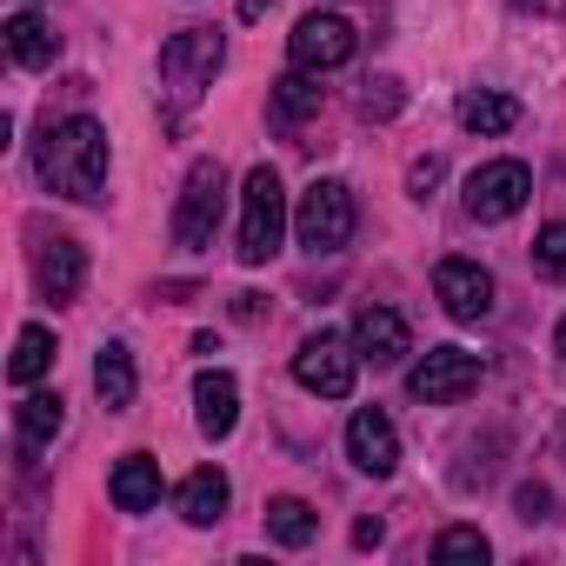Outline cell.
Wrapping results in <instances>:
<instances>
[{
  "instance_id": "cb8c5ba5",
  "label": "cell",
  "mask_w": 566,
  "mask_h": 566,
  "mask_svg": "<svg viewBox=\"0 0 566 566\" xmlns=\"http://www.w3.org/2000/svg\"><path fill=\"white\" fill-rule=\"evenodd\" d=\"M493 546H486V533L480 526H447L440 539H433V559H486Z\"/></svg>"
},
{
  "instance_id": "8992f818",
  "label": "cell",
  "mask_w": 566,
  "mask_h": 566,
  "mask_svg": "<svg viewBox=\"0 0 566 566\" xmlns=\"http://www.w3.org/2000/svg\"><path fill=\"white\" fill-rule=\"evenodd\" d=\"M294 380H301L307 394H321V400H347L354 380H360V347L321 327V334L301 340V354H294Z\"/></svg>"
},
{
  "instance_id": "8fae6325",
  "label": "cell",
  "mask_w": 566,
  "mask_h": 566,
  "mask_svg": "<svg viewBox=\"0 0 566 566\" xmlns=\"http://www.w3.org/2000/svg\"><path fill=\"white\" fill-rule=\"evenodd\" d=\"M347 460H354L360 473H374V480H387V473L400 467V433H394V420H387L380 407H360V413L347 420Z\"/></svg>"
},
{
  "instance_id": "52a82bcc",
  "label": "cell",
  "mask_w": 566,
  "mask_h": 566,
  "mask_svg": "<svg viewBox=\"0 0 566 566\" xmlns=\"http://www.w3.org/2000/svg\"><path fill=\"white\" fill-rule=\"evenodd\" d=\"M480 374H486L480 354H467V347H427L420 367L407 374V387H413L420 407H453V400H467L480 387Z\"/></svg>"
},
{
  "instance_id": "ac0fdd59",
  "label": "cell",
  "mask_w": 566,
  "mask_h": 566,
  "mask_svg": "<svg viewBox=\"0 0 566 566\" xmlns=\"http://www.w3.org/2000/svg\"><path fill=\"white\" fill-rule=\"evenodd\" d=\"M8 54L21 61V67H54V54H61V41H54V28L41 21V14H14L8 21Z\"/></svg>"
},
{
  "instance_id": "f546056e",
  "label": "cell",
  "mask_w": 566,
  "mask_h": 566,
  "mask_svg": "<svg viewBox=\"0 0 566 566\" xmlns=\"http://www.w3.org/2000/svg\"><path fill=\"white\" fill-rule=\"evenodd\" d=\"M354 546H380V520H360L354 526Z\"/></svg>"
},
{
  "instance_id": "4dcf8cb0",
  "label": "cell",
  "mask_w": 566,
  "mask_h": 566,
  "mask_svg": "<svg viewBox=\"0 0 566 566\" xmlns=\"http://www.w3.org/2000/svg\"><path fill=\"white\" fill-rule=\"evenodd\" d=\"M553 354H559V360H566V321H559V327H553Z\"/></svg>"
},
{
  "instance_id": "9a60e30c",
  "label": "cell",
  "mask_w": 566,
  "mask_h": 566,
  "mask_svg": "<svg viewBox=\"0 0 566 566\" xmlns=\"http://www.w3.org/2000/svg\"><path fill=\"white\" fill-rule=\"evenodd\" d=\"M107 500H114L120 513L160 506V460H154V453H127V460L107 473Z\"/></svg>"
},
{
  "instance_id": "484cf974",
  "label": "cell",
  "mask_w": 566,
  "mask_h": 566,
  "mask_svg": "<svg viewBox=\"0 0 566 566\" xmlns=\"http://www.w3.org/2000/svg\"><path fill=\"white\" fill-rule=\"evenodd\" d=\"M400 101H407V94H400V81H394V74H380V81H367L360 114H367V120H394V114H400Z\"/></svg>"
},
{
  "instance_id": "7402d4cb",
  "label": "cell",
  "mask_w": 566,
  "mask_h": 566,
  "mask_svg": "<svg viewBox=\"0 0 566 566\" xmlns=\"http://www.w3.org/2000/svg\"><path fill=\"white\" fill-rule=\"evenodd\" d=\"M14 427H21V447H48L67 427V400L61 394H28L21 413H14Z\"/></svg>"
},
{
  "instance_id": "2e32d148",
  "label": "cell",
  "mask_w": 566,
  "mask_h": 566,
  "mask_svg": "<svg viewBox=\"0 0 566 566\" xmlns=\"http://www.w3.org/2000/svg\"><path fill=\"white\" fill-rule=\"evenodd\" d=\"M227 500H233V486H227L220 467H193V473L180 480V493H174V506H180L187 526H213V520L227 513Z\"/></svg>"
},
{
  "instance_id": "277c9868",
  "label": "cell",
  "mask_w": 566,
  "mask_h": 566,
  "mask_svg": "<svg viewBox=\"0 0 566 566\" xmlns=\"http://www.w3.org/2000/svg\"><path fill=\"white\" fill-rule=\"evenodd\" d=\"M220 213H227V167L220 160H193L187 187H180V207H174V247L180 253H207L213 233H220Z\"/></svg>"
},
{
  "instance_id": "30bf717a",
  "label": "cell",
  "mask_w": 566,
  "mask_h": 566,
  "mask_svg": "<svg viewBox=\"0 0 566 566\" xmlns=\"http://www.w3.org/2000/svg\"><path fill=\"white\" fill-rule=\"evenodd\" d=\"M433 301L453 321H486L493 314V273L480 260H440L433 266Z\"/></svg>"
},
{
  "instance_id": "9c48e42d",
  "label": "cell",
  "mask_w": 566,
  "mask_h": 566,
  "mask_svg": "<svg viewBox=\"0 0 566 566\" xmlns=\"http://www.w3.org/2000/svg\"><path fill=\"white\" fill-rule=\"evenodd\" d=\"M354 48H360V34H354V21H347V14H307V21L294 28V41H287L294 67H307V74L347 67V61H354Z\"/></svg>"
},
{
  "instance_id": "44dd1931",
  "label": "cell",
  "mask_w": 566,
  "mask_h": 566,
  "mask_svg": "<svg viewBox=\"0 0 566 566\" xmlns=\"http://www.w3.org/2000/svg\"><path fill=\"white\" fill-rule=\"evenodd\" d=\"M453 114H460V127H467V134H506V127L520 120V101H506V94H486V87H480V94H460V107H453Z\"/></svg>"
},
{
  "instance_id": "d4e9b609",
  "label": "cell",
  "mask_w": 566,
  "mask_h": 566,
  "mask_svg": "<svg viewBox=\"0 0 566 566\" xmlns=\"http://www.w3.org/2000/svg\"><path fill=\"white\" fill-rule=\"evenodd\" d=\"M533 266H539L546 280H566V220L539 227V240H533Z\"/></svg>"
},
{
  "instance_id": "4fadbf2b",
  "label": "cell",
  "mask_w": 566,
  "mask_h": 566,
  "mask_svg": "<svg viewBox=\"0 0 566 566\" xmlns=\"http://www.w3.org/2000/svg\"><path fill=\"white\" fill-rule=\"evenodd\" d=\"M354 347H360V360L394 367V360L413 354V334H407V321H400L394 307H367V314L354 321Z\"/></svg>"
},
{
  "instance_id": "7c38bea8",
  "label": "cell",
  "mask_w": 566,
  "mask_h": 566,
  "mask_svg": "<svg viewBox=\"0 0 566 566\" xmlns=\"http://www.w3.org/2000/svg\"><path fill=\"white\" fill-rule=\"evenodd\" d=\"M34 287L54 301V307H67V301H81V287H87V253H81V240H67V233H54L41 253H34Z\"/></svg>"
},
{
  "instance_id": "5bb4252c",
  "label": "cell",
  "mask_w": 566,
  "mask_h": 566,
  "mask_svg": "<svg viewBox=\"0 0 566 566\" xmlns=\"http://www.w3.org/2000/svg\"><path fill=\"white\" fill-rule=\"evenodd\" d=\"M193 420H200L207 440H227V433H233V420H240V387H233V374L207 367V374L193 380Z\"/></svg>"
},
{
  "instance_id": "d6986e66",
  "label": "cell",
  "mask_w": 566,
  "mask_h": 566,
  "mask_svg": "<svg viewBox=\"0 0 566 566\" xmlns=\"http://www.w3.org/2000/svg\"><path fill=\"white\" fill-rule=\"evenodd\" d=\"M321 101H327V87L307 74V67H294L287 81H273V114L287 120V127H301V120H314L321 114Z\"/></svg>"
},
{
  "instance_id": "e0dca14e",
  "label": "cell",
  "mask_w": 566,
  "mask_h": 566,
  "mask_svg": "<svg viewBox=\"0 0 566 566\" xmlns=\"http://www.w3.org/2000/svg\"><path fill=\"white\" fill-rule=\"evenodd\" d=\"M134 387H140L134 354H127L120 340L101 347V360H94V394H101V407H107V413H127V407H134Z\"/></svg>"
},
{
  "instance_id": "5b68a950",
  "label": "cell",
  "mask_w": 566,
  "mask_h": 566,
  "mask_svg": "<svg viewBox=\"0 0 566 566\" xmlns=\"http://www.w3.org/2000/svg\"><path fill=\"white\" fill-rule=\"evenodd\" d=\"M354 187L347 180H314L307 193H301V207H294V233H301V247L307 253H340L347 240H354Z\"/></svg>"
},
{
  "instance_id": "f1b7e54d",
  "label": "cell",
  "mask_w": 566,
  "mask_h": 566,
  "mask_svg": "<svg viewBox=\"0 0 566 566\" xmlns=\"http://www.w3.org/2000/svg\"><path fill=\"white\" fill-rule=\"evenodd\" d=\"M513 8H520V14H546V21H559V14H566V0H513Z\"/></svg>"
},
{
  "instance_id": "ffe728a7",
  "label": "cell",
  "mask_w": 566,
  "mask_h": 566,
  "mask_svg": "<svg viewBox=\"0 0 566 566\" xmlns=\"http://www.w3.org/2000/svg\"><path fill=\"white\" fill-rule=\"evenodd\" d=\"M266 533H273L280 546H307V539L321 533V513H314L307 500H294V493H280V500H266Z\"/></svg>"
},
{
  "instance_id": "3957f363",
  "label": "cell",
  "mask_w": 566,
  "mask_h": 566,
  "mask_svg": "<svg viewBox=\"0 0 566 566\" xmlns=\"http://www.w3.org/2000/svg\"><path fill=\"white\" fill-rule=\"evenodd\" d=\"M280 233H287V187L273 167H253L240 180V260L266 266L280 253Z\"/></svg>"
},
{
  "instance_id": "4316f807",
  "label": "cell",
  "mask_w": 566,
  "mask_h": 566,
  "mask_svg": "<svg viewBox=\"0 0 566 566\" xmlns=\"http://www.w3.org/2000/svg\"><path fill=\"white\" fill-rule=\"evenodd\" d=\"M513 506H520V520H546V513H553V493H546V486H520Z\"/></svg>"
},
{
  "instance_id": "7a4b0ae2",
  "label": "cell",
  "mask_w": 566,
  "mask_h": 566,
  "mask_svg": "<svg viewBox=\"0 0 566 566\" xmlns=\"http://www.w3.org/2000/svg\"><path fill=\"white\" fill-rule=\"evenodd\" d=\"M220 61H227L220 28H180V34L160 48V94H167L174 107H193V101L213 87Z\"/></svg>"
},
{
  "instance_id": "ba28073f",
  "label": "cell",
  "mask_w": 566,
  "mask_h": 566,
  "mask_svg": "<svg viewBox=\"0 0 566 566\" xmlns=\"http://www.w3.org/2000/svg\"><path fill=\"white\" fill-rule=\"evenodd\" d=\"M526 193H533V174L520 160H486V167L467 174V213L486 220V227L493 220H513L526 207Z\"/></svg>"
},
{
  "instance_id": "603a6c76",
  "label": "cell",
  "mask_w": 566,
  "mask_h": 566,
  "mask_svg": "<svg viewBox=\"0 0 566 566\" xmlns=\"http://www.w3.org/2000/svg\"><path fill=\"white\" fill-rule=\"evenodd\" d=\"M48 367H54V334H48V327H21L14 360H8V380H14V387H34Z\"/></svg>"
},
{
  "instance_id": "6da1fadb",
  "label": "cell",
  "mask_w": 566,
  "mask_h": 566,
  "mask_svg": "<svg viewBox=\"0 0 566 566\" xmlns=\"http://www.w3.org/2000/svg\"><path fill=\"white\" fill-rule=\"evenodd\" d=\"M34 167L61 200H101V187H107V127L87 120V114L48 127L41 147H34Z\"/></svg>"
},
{
  "instance_id": "83f0119b",
  "label": "cell",
  "mask_w": 566,
  "mask_h": 566,
  "mask_svg": "<svg viewBox=\"0 0 566 566\" xmlns=\"http://www.w3.org/2000/svg\"><path fill=\"white\" fill-rule=\"evenodd\" d=\"M440 174H447V167H440V160L427 154V160H413V174H407V187H413V193L427 200V187H440Z\"/></svg>"
}]
</instances>
